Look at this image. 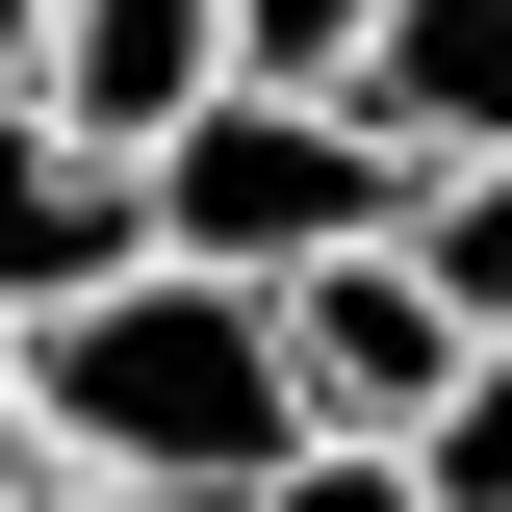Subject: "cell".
<instances>
[{
	"instance_id": "cell-10",
	"label": "cell",
	"mask_w": 512,
	"mask_h": 512,
	"mask_svg": "<svg viewBox=\"0 0 512 512\" xmlns=\"http://www.w3.org/2000/svg\"><path fill=\"white\" fill-rule=\"evenodd\" d=\"M333 26H359V0H231V52H256V77H333Z\"/></svg>"
},
{
	"instance_id": "cell-1",
	"label": "cell",
	"mask_w": 512,
	"mask_h": 512,
	"mask_svg": "<svg viewBox=\"0 0 512 512\" xmlns=\"http://www.w3.org/2000/svg\"><path fill=\"white\" fill-rule=\"evenodd\" d=\"M0 384H26V461L52 487H256L308 436L256 282H205V256H103L77 308H0Z\"/></svg>"
},
{
	"instance_id": "cell-6",
	"label": "cell",
	"mask_w": 512,
	"mask_h": 512,
	"mask_svg": "<svg viewBox=\"0 0 512 512\" xmlns=\"http://www.w3.org/2000/svg\"><path fill=\"white\" fill-rule=\"evenodd\" d=\"M103 256H154V231H128V154L52 128V103H0V308H77Z\"/></svg>"
},
{
	"instance_id": "cell-4",
	"label": "cell",
	"mask_w": 512,
	"mask_h": 512,
	"mask_svg": "<svg viewBox=\"0 0 512 512\" xmlns=\"http://www.w3.org/2000/svg\"><path fill=\"white\" fill-rule=\"evenodd\" d=\"M333 103L436 180V154H512V0H359L333 26Z\"/></svg>"
},
{
	"instance_id": "cell-5",
	"label": "cell",
	"mask_w": 512,
	"mask_h": 512,
	"mask_svg": "<svg viewBox=\"0 0 512 512\" xmlns=\"http://www.w3.org/2000/svg\"><path fill=\"white\" fill-rule=\"evenodd\" d=\"M205 77H231V0H26V103L103 128V154H154Z\"/></svg>"
},
{
	"instance_id": "cell-8",
	"label": "cell",
	"mask_w": 512,
	"mask_h": 512,
	"mask_svg": "<svg viewBox=\"0 0 512 512\" xmlns=\"http://www.w3.org/2000/svg\"><path fill=\"white\" fill-rule=\"evenodd\" d=\"M384 461H410V512H512V333H461V359H436V410H410Z\"/></svg>"
},
{
	"instance_id": "cell-7",
	"label": "cell",
	"mask_w": 512,
	"mask_h": 512,
	"mask_svg": "<svg viewBox=\"0 0 512 512\" xmlns=\"http://www.w3.org/2000/svg\"><path fill=\"white\" fill-rule=\"evenodd\" d=\"M384 256H410V282H436L461 333H512V154H436V180H410V231H384Z\"/></svg>"
},
{
	"instance_id": "cell-9",
	"label": "cell",
	"mask_w": 512,
	"mask_h": 512,
	"mask_svg": "<svg viewBox=\"0 0 512 512\" xmlns=\"http://www.w3.org/2000/svg\"><path fill=\"white\" fill-rule=\"evenodd\" d=\"M231 512H410V461H384V436H282Z\"/></svg>"
},
{
	"instance_id": "cell-11",
	"label": "cell",
	"mask_w": 512,
	"mask_h": 512,
	"mask_svg": "<svg viewBox=\"0 0 512 512\" xmlns=\"http://www.w3.org/2000/svg\"><path fill=\"white\" fill-rule=\"evenodd\" d=\"M0 512H52V461H26V384H0Z\"/></svg>"
},
{
	"instance_id": "cell-12",
	"label": "cell",
	"mask_w": 512,
	"mask_h": 512,
	"mask_svg": "<svg viewBox=\"0 0 512 512\" xmlns=\"http://www.w3.org/2000/svg\"><path fill=\"white\" fill-rule=\"evenodd\" d=\"M0 103H26V0H0Z\"/></svg>"
},
{
	"instance_id": "cell-2",
	"label": "cell",
	"mask_w": 512,
	"mask_h": 512,
	"mask_svg": "<svg viewBox=\"0 0 512 512\" xmlns=\"http://www.w3.org/2000/svg\"><path fill=\"white\" fill-rule=\"evenodd\" d=\"M128 231L154 256H205V282H308V256H359V231H410V154H384L333 77H205L154 154H128Z\"/></svg>"
},
{
	"instance_id": "cell-3",
	"label": "cell",
	"mask_w": 512,
	"mask_h": 512,
	"mask_svg": "<svg viewBox=\"0 0 512 512\" xmlns=\"http://www.w3.org/2000/svg\"><path fill=\"white\" fill-rule=\"evenodd\" d=\"M256 333H282V410H308V436H410V410H436V359H461V308H436L384 231L308 256V282H256Z\"/></svg>"
}]
</instances>
